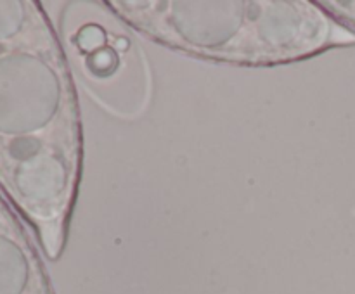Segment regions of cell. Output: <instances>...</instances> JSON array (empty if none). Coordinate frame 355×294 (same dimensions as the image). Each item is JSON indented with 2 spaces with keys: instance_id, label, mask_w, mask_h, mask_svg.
Instances as JSON below:
<instances>
[{
  "instance_id": "1",
  "label": "cell",
  "mask_w": 355,
  "mask_h": 294,
  "mask_svg": "<svg viewBox=\"0 0 355 294\" xmlns=\"http://www.w3.org/2000/svg\"><path fill=\"white\" fill-rule=\"evenodd\" d=\"M82 156L75 85L47 14L0 0V189L49 259L64 251Z\"/></svg>"
},
{
  "instance_id": "2",
  "label": "cell",
  "mask_w": 355,
  "mask_h": 294,
  "mask_svg": "<svg viewBox=\"0 0 355 294\" xmlns=\"http://www.w3.org/2000/svg\"><path fill=\"white\" fill-rule=\"evenodd\" d=\"M106 6L158 44L227 64H286L355 45V30L309 0H110Z\"/></svg>"
},
{
  "instance_id": "3",
  "label": "cell",
  "mask_w": 355,
  "mask_h": 294,
  "mask_svg": "<svg viewBox=\"0 0 355 294\" xmlns=\"http://www.w3.org/2000/svg\"><path fill=\"white\" fill-rule=\"evenodd\" d=\"M0 294H54L38 249L0 197Z\"/></svg>"
},
{
  "instance_id": "4",
  "label": "cell",
  "mask_w": 355,
  "mask_h": 294,
  "mask_svg": "<svg viewBox=\"0 0 355 294\" xmlns=\"http://www.w3.org/2000/svg\"><path fill=\"white\" fill-rule=\"evenodd\" d=\"M319 6L343 24L355 30V0H322Z\"/></svg>"
}]
</instances>
